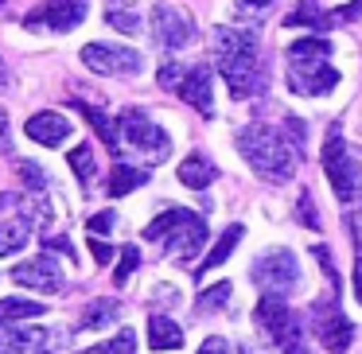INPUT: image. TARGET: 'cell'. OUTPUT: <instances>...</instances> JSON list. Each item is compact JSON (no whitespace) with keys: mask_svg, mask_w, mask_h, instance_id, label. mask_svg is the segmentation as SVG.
Instances as JSON below:
<instances>
[{"mask_svg":"<svg viewBox=\"0 0 362 354\" xmlns=\"http://www.w3.org/2000/svg\"><path fill=\"white\" fill-rule=\"evenodd\" d=\"M214 63H218L234 102H245L265 86V66L257 59V32L253 28H218L214 32Z\"/></svg>","mask_w":362,"mask_h":354,"instance_id":"cell-1","label":"cell"},{"mask_svg":"<svg viewBox=\"0 0 362 354\" xmlns=\"http://www.w3.org/2000/svg\"><path fill=\"white\" fill-rule=\"evenodd\" d=\"M238 152L245 156V164L269 183H288L296 172V156H292V141L284 133H276L273 125H245L238 133Z\"/></svg>","mask_w":362,"mask_h":354,"instance_id":"cell-2","label":"cell"},{"mask_svg":"<svg viewBox=\"0 0 362 354\" xmlns=\"http://www.w3.org/2000/svg\"><path fill=\"white\" fill-rule=\"evenodd\" d=\"M288 86L304 98L331 94L339 86V71L331 66V43L327 40H296L288 47Z\"/></svg>","mask_w":362,"mask_h":354,"instance_id":"cell-3","label":"cell"},{"mask_svg":"<svg viewBox=\"0 0 362 354\" xmlns=\"http://www.w3.org/2000/svg\"><path fill=\"white\" fill-rule=\"evenodd\" d=\"M148 242H164V253L175 265H187L195 261V253L206 245V222L195 211H183V206H168L156 222L144 226Z\"/></svg>","mask_w":362,"mask_h":354,"instance_id":"cell-4","label":"cell"},{"mask_svg":"<svg viewBox=\"0 0 362 354\" xmlns=\"http://www.w3.org/2000/svg\"><path fill=\"white\" fill-rule=\"evenodd\" d=\"M117 129H121V144L133 148V152H141L144 164H160V160H168V152H172L168 133L141 110H125L121 121H117Z\"/></svg>","mask_w":362,"mask_h":354,"instance_id":"cell-5","label":"cell"},{"mask_svg":"<svg viewBox=\"0 0 362 354\" xmlns=\"http://www.w3.org/2000/svg\"><path fill=\"white\" fill-rule=\"evenodd\" d=\"M323 172H327V179H331V187H335L339 203H351V199L362 191L354 156H351V148H346V141H343V125H331L327 129V141H323Z\"/></svg>","mask_w":362,"mask_h":354,"instance_id":"cell-6","label":"cell"},{"mask_svg":"<svg viewBox=\"0 0 362 354\" xmlns=\"http://www.w3.org/2000/svg\"><path fill=\"white\" fill-rule=\"evenodd\" d=\"M312 327H315V338L323 343L327 354H346V346L354 343V323L343 315V307L335 304V292L327 300H315L312 304Z\"/></svg>","mask_w":362,"mask_h":354,"instance_id":"cell-7","label":"cell"},{"mask_svg":"<svg viewBox=\"0 0 362 354\" xmlns=\"http://www.w3.org/2000/svg\"><path fill=\"white\" fill-rule=\"evenodd\" d=\"M253 281L265 296H276L281 300L284 292H296L300 284V265L292 257V249H269L265 257L253 261Z\"/></svg>","mask_w":362,"mask_h":354,"instance_id":"cell-8","label":"cell"},{"mask_svg":"<svg viewBox=\"0 0 362 354\" xmlns=\"http://www.w3.org/2000/svg\"><path fill=\"white\" fill-rule=\"evenodd\" d=\"M0 354H66V335L47 327H8L0 331Z\"/></svg>","mask_w":362,"mask_h":354,"instance_id":"cell-9","label":"cell"},{"mask_svg":"<svg viewBox=\"0 0 362 354\" xmlns=\"http://www.w3.org/2000/svg\"><path fill=\"white\" fill-rule=\"evenodd\" d=\"M253 319H257V327L265 331V338H273L276 346H288L300 338V319L292 315V307L284 304V300L276 296H261L257 300V312H253Z\"/></svg>","mask_w":362,"mask_h":354,"instance_id":"cell-10","label":"cell"},{"mask_svg":"<svg viewBox=\"0 0 362 354\" xmlns=\"http://www.w3.org/2000/svg\"><path fill=\"white\" fill-rule=\"evenodd\" d=\"M90 12V0H43L40 8L28 12V28L32 32H71L86 20Z\"/></svg>","mask_w":362,"mask_h":354,"instance_id":"cell-11","label":"cell"},{"mask_svg":"<svg viewBox=\"0 0 362 354\" xmlns=\"http://www.w3.org/2000/svg\"><path fill=\"white\" fill-rule=\"evenodd\" d=\"M152 40L168 51H180L195 40V20L175 4H156L152 8Z\"/></svg>","mask_w":362,"mask_h":354,"instance_id":"cell-12","label":"cell"},{"mask_svg":"<svg viewBox=\"0 0 362 354\" xmlns=\"http://www.w3.org/2000/svg\"><path fill=\"white\" fill-rule=\"evenodd\" d=\"M82 63L94 74H141L144 71V59L129 47H117V43H86Z\"/></svg>","mask_w":362,"mask_h":354,"instance_id":"cell-13","label":"cell"},{"mask_svg":"<svg viewBox=\"0 0 362 354\" xmlns=\"http://www.w3.org/2000/svg\"><path fill=\"white\" fill-rule=\"evenodd\" d=\"M12 281L24 284V288H35V292H63L66 288V276H63V265H59L55 257H35V261H20L16 269H12Z\"/></svg>","mask_w":362,"mask_h":354,"instance_id":"cell-14","label":"cell"},{"mask_svg":"<svg viewBox=\"0 0 362 354\" xmlns=\"http://www.w3.org/2000/svg\"><path fill=\"white\" fill-rule=\"evenodd\" d=\"M175 94L183 98L187 105H195L203 117H211L214 113V90H211V66L206 63H199V66H191L187 74H183V82H180V90Z\"/></svg>","mask_w":362,"mask_h":354,"instance_id":"cell-15","label":"cell"},{"mask_svg":"<svg viewBox=\"0 0 362 354\" xmlns=\"http://www.w3.org/2000/svg\"><path fill=\"white\" fill-rule=\"evenodd\" d=\"M71 121L63 117V113H35L32 121H28V136H32L35 144H43V148H59V144L71 136Z\"/></svg>","mask_w":362,"mask_h":354,"instance_id":"cell-16","label":"cell"},{"mask_svg":"<svg viewBox=\"0 0 362 354\" xmlns=\"http://www.w3.org/2000/svg\"><path fill=\"white\" fill-rule=\"evenodd\" d=\"M214 179H218V167H214L211 160L203 156V152H195V156H187V160L180 164V183H183V187H191V191L211 187Z\"/></svg>","mask_w":362,"mask_h":354,"instance_id":"cell-17","label":"cell"},{"mask_svg":"<svg viewBox=\"0 0 362 354\" xmlns=\"http://www.w3.org/2000/svg\"><path fill=\"white\" fill-rule=\"evenodd\" d=\"M144 183H148V167L113 164V172H110V183H105V191H110L113 199H121V195H129V191L144 187Z\"/></svg>","mask_w":362,"mask_h":354,"instance_id":"cell-18","label":"cell"},{"mask_svg":"<svg viewBox=\"0 0 362 354\" xmlns=\"http://www.w3.org/2000/svg\"><path fill=\"white\" fill-rule=\"evenodd\" d=\"M105 24L117 28L121 35H136L141 32V12H136L133 0H110L105 4Z\"/></svg>","mask_w":362,"mask_h":354,"instance_id":"cell-19","label":"cell"},{"mask_svg":"<svg viewBox=\"0 0 362 354\" xmlns=\"http://www.w3.org/2000/svg\"><path fill=\"white\" fill-rule=\"evenodd\" d=\"M148 343L156 346V350H180V346H183L180 323L168 319V315H152V319H148Z\"/></svg>","mask_w":362,"mask_h":354,"instance_id":"cell-20","label":"cell"},{"mask_svg":"<svg viewBox=\"0 0 362 354\" xmlns=\"http://www.w3.org/2000/svg\"><path fill=\"white\" fill-rule=\"evenodd\" d=\"M28 230H32V218H8L0 222V257H12V253H20L28 245Z\"/></svg>","mask_w":362,"mask_h":354,"instance_id":"cell-21","label":"cell"},{"mask_svg":"<svg viewBox=\"0 0 362 354\" xmlns=\"http://www.w3.org/2000/svg\"><path fill=\"white\" fill-rule=\"evenodd\" d=\"M242 234H245L242 226H230L226 234L218 237V245H214V249H211V253H206V257H203V265H199V276H206V273H211V269H218L222 261H226L230 253L238 249V242H242Z\"/></svg>","mask_w":362,"mask_h":354,"instance_id":"cell-22","label":"cell"},{"mask_svg":"<svg viewBox=\"0 0 362 354\" xmlns=\"http://www.w3.org/2000/svg\"><path fill=\"white\" fill-rule=\"evenodd\" d=\"M43 312V304L35 300H0V327H12L20 319H35Z\"/></svg>","mask_w":362,"mask_h":354,"instance_id":"cell-23","label":"cell"},{"mask_svg":"<svg viewBox=\"0 0 362 354\" xmlns=\"http://www.w3.org/2000/svg\"><path fill=\"white\" fill-rule=\"evenodd\" d=\"M121 315L117 300H94V304L86 307V315H82V331H98L105 327V323H113Z\"/></svg>","mask_w":362,"mask_h":354,"instance_id":"cell-24","label":"cell"},{"mask_svg":"<svg viewBox=\"0 0 362 354\" xmlns=\"http://www.w3.org/2000/svg\"><path fill=\"white\" fill-rule=\"evenodd\" d=\"M304 24H312V28H331V20H327V12H323L315 0H300V8L288 16V28H304Z\"/></svg>","mask_w":362,"mask_h":354,"instance_id":"cell-25","label":"cell"},{"mask_svg":"<svg viewBox=\"0 0 362 354\" xmlns=\"http://www.w3.org/2000/svg\"><path fill=\"white\" fill-rule=\"evenodd\" d=\"M230 296H234V288H230V281H222V284H214V288H206V292H199V304H195V312H218L222 304H230Z\"/></svg>","mask_w":362,"mask_h":354,"instance_id":"cell-26","label":"cell"},{"mask_svg":"<svg viewBox=\"0 0 362 354\" xmlns=\"http://www.w3.org/2000/svg\"><path fill=\"white\" fill-rule=\"evenodd\" d=\"M86 354H136V335L133 331H121L117 338H110V343L94 346V350H86Z\"/></svg>","mask_w":362,"mask_h":354,"instance_id":"cell-27","label":"cell"},{"mask_svg":"<svg viewBox=\"0 0 362 354\" xmlns=\"http://www.w3.org/2000/svg\"><path fill=\"white\" fill-rule=\"evenodd\" d=\"M71 167L78 179H94V148L90 144H78V148L71 152Z\"/></svg>","mask_w":362,"mask_h":354,"instance_id":"cell-28","label":"cell"},{"mask_svg":"<svg viewBox=\"0 0 362 354\" xmlns=\"http://www.w3.org/2000/svg\"><path fill=\"white\" fill-rule=\"evenodd\" d=\"M136 265H141V249H136V245H125V257H121V265L113 269V284H125Z\"/></svg>","mask_w":362,"mask_h":354,"instance_id":"cell-29","label":"cell"},{"mask_svg":"<svg viewBox=\"0 0 362 354\" xmlns=\"http://www.w3.org/2000/svg\"><path fill=\"white\" fill-rule=\"evenodd\" d=\"M16 172H20V179H24L32 191H43V187H47V175H43L35 164H16Z\"/></svg>","mask_w":362,"mask_h":354,"instance_id":"cell-30","label":"cell"},{"mask_svg":"<svg viewBox=\"0 0 362 354\" xmlns=\"http://www.w3.org/2000/svg\"><path fill=\"white\" fill-rule=\"evenodd\" d=\"M183 74H187V71H180L175 63H164V66H160V86H164V90H180Z\"/></svg>","mask_w":362,"mask_h":354,"instance_id":"cell-31","label":"cell"},{"mask_svg":"<svg viewBox=\"0 0 362 354\" xmlns=\"http://www.w3.org/2000/svg\"><path fill=\"white\" fill-rule=\"evenodd\" d=\"M199 354H230V343L222 335H211L203 346H199Z\"/></svg>","mask_w":362,"mask_h":354,"instance_id":"cell-32","label":"cell"},{"mask_svg":"<svg viewBox=\"0 0 362 354\" xmlns=\"http://www.w3.org/2000/svg\"><path fill=\"white\" fill-rule=\"evenodd\" d=\"M102 230H105V234L113 230V214H110V211H105V214H94V218H90V234H102Z\"/></svg>","mask_w":362,"mask_h":354,"instance_id":"cell-33","label":"cell"},{"mask_svg":"<svg viewBox=\"0 0 362 354\" xmlns=\"http://www.w3.org/2000/svg\"><path fill=\"white\" fill-rule=\"evenodd\" d=\"M90 249H94V261H98V265H110V261H113V245H105V242H90Z\"/></svg>","mask_w":362,"mask_h":354,"instance_id":"cell-34","label":"cell"},{"mask_svg":"<svg viewBox=\"0 0 362 354\" xmlns=\"http://www.w3.org/2000/svg\"><path fill=\"white\" fill-rule=\"evenodd\" d=\"M300 222H304V226H312V230L320 226V222H315V214H312V199H308V195L300 199Z\"/></svg>","mask_w":362,"mask_h":354,"instance_id":"cell-35","label":"cell"},{"mask_svg":"<svg viewBox=\"0 0 362 354\" xmlns=\"http://www.w3.org/2000/svg\"><path fill=\"white\" fill-rule=\"evenodd\" d=\"M354 296H358V304H362V253H358V261H354Z\"/></svg>","mask_w":362,"mask_h":354,"instance_id":"cell-36","label":"cell"},{"mask_svg":"<svg viewBox=\"0 0 362 354\" xmlns=\"http://www.w3.org/2000/svg\"><path fill=\"white\" fill-rule=\"evenodd\" d=\"M8 141H12V133H8V117L0 113V152L8 148Z\"/></svg>","mask_w":362,"mask_h":354,"instance_id":"cell-37","label":"cell"},{"mask_svg":"<svg viewBox=\"0 0 362 354\" xmlns=\"http://www.w3.org/2000/svg\"><path fill=\"white\" fill-rule=\"evenodd\" d=\"M351 230H354V242H358V249H362V211L354 214V222H351Z\"/></svg>","mask_w":362,"mask_h":354,"instance_id":"cell-38","label":"cell"},{"mask_svg":"<svg viewBox=\"0 0 362 354\" xmlns=\"http://www.w3.org/2000/svg\"><path fill=\"white\" fill-rule=\"evenodd\" d=\"M245 8H269V4H273V0H242Z\"/></svg>","mask_w":362,"mask_h":354,"instance_id":"cell-39","label":"cell"},{"mask_svg":"<svg viewBox=\"0 0 362 354\" xmlns=\"http://www.w3.org/2000/svg\"><path fill=\"white\" fill-rule=\"evenodd\" d=\"M4 78H8V71H4V63H0V86H4Z\"/></svg>","mask_w":362,"mask_h":354,"instance_id":"cell-40","label":"cell"},{"mask_svg":"<svg viewBox=\"0 0 362 354\" xmlns=\"http://www.w3.org/2000/svg\"><path fill=\"white\" fill-rule=\"evenodd\" d=\"M4 203H8V195H0V206H4Z\"/></svg>","mask_w":362,"mask_h":354,"instance_id":"cell-41","label":"cell"},{"mask_svg":"<svg viewBox=\"0 0 362 354\" xmlns=\"http://www.w3.org/2000/svg\"><path fill=\"white\" fill-rule=\"evenodd\" d=\"M0 4H4V0H0Z\"/></svg>","mask_w":362,"mask_h":354,"instance_id":"cell-42","label":"cell"}]
</instances>
